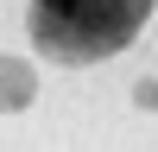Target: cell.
Masks as SVG:
<instances>
[{"label":"cell","mask_w":158,"mask_h":152,"mask_svg":"<svg viewBox=\"0 0 158 152\" xmlns=\"http://www.w3.org/2000/svg\"><path fill=\"white\" fill-rule=\"evenodd\" d=\"M38 101V70L25 57H0V114H19Z\"/></svg>","instance_id":"7a4b0ae2"},{"label":"cell","mask_w":158,"mask_h":152,"mask_svg":"<svg viewBox=\"0 0 158 152\" xmlns=\"http://www.w3.org/2000/svg\"><path fill=\"white\" fill-rule=\"evenodd\" d=\"M158 0H32V44L57 63H101L146 32Z\"/></svg>","instance_id":"6da1fadb"},{"label":"cell","mask_w":158,"mask_h":152,"mask_svg":"<svg viewBox=\"0 0 158 152\" xmlns=\"http://www.w3.org/2000/svg\"><path fill=\"white\" fill-rule=\"evenodd\" d=\"M133 101H139V108H158V82H139V89H133Z\"/></svg>","instance_id":"3957f363"}]
</instances>
